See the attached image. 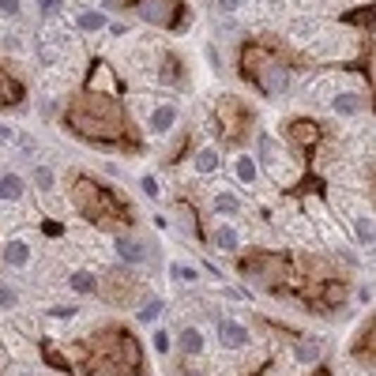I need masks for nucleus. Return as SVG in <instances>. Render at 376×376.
Returning a JSON list of instances; mask_svg holds the SVG:
<instances>
[{"label":"nucleus","instance_id":"nucleus-36","mask_svg":"<svg viewBox=\"0 0 376 376\" xmlns=\"http://www.w3.org/2000/svg\"><path fill=\"white\" fill-rule=\"evenodd\" d=\"M215 4H218V12H223V15L241 12V0H215Z\"/></svg>","mask_w":376,"mask_h":376},{"label":"nucleus","instance_id":"nucleus-7","mask_svg":"<svg viewBox=\"0 0 376 376\" xmlns=\"http://www.w3.org/2000/svg\"><path fill=\"white\" fill-rule=\"evenodd\" d=\"M177 120H181V109L173 102H158V106H151V113H147V132L151 136H170Z\"/></svg>","mask_w":376,"mask_h":376},{"label":"nucleus","instance_id":"nucleus-35","mask_svg":"<svg viewBox=\"0 0 376 376\" xmlns=\"http://www.w3.org/2000/svg\"><path fill=\"white\" fill-rule=\"evenodd\" d=\"M0 12H4V15H19V12H23V4H19V0H0Z\"/></svg>","mask_w":376,"mask_h":376},{"label":"nucleus","instance_id":"nucleus-34","mask_svg":"<svg viewBox=\"0 0 376 376\" xmlns=\"http://www.w3.org/2000/svg\"><path fill=\"white\" fill-rule=\"evenodd\" d=\"M170 346H173L170 335H165V331H154V350H158V353H170Z\"/></svg>","mask_w":376,"mask_h":376},{"label":"nucleus","instance_id":"nucleus-31","mask_svg":"<svg viewBox=\"0 0 376 376\" xmlns=\"http://www.w3.org/2000/svg\"><path fill=\"white\" fill-rule=\"evenodd\" d=\"M361 346H365V353H372V358H376V316L369 320V327H365V339H361Z\"/></svg>","mask_w":376,"mask_h":376},{"label":"nucleus","instance_id":"nucleus-16","mask_svg":"<svg viewBox=\"0 0 376 376\" xmlns=\"http://www.w3.org/2000/svg\"><path fill=\"white\" fill-rule=\"evenodd\" d=\"M346 297H350V286L346 282H324L320 286V301H324V308H339V305H346Z\"/></svg>","mask_w":376,"mask_h":376},{"label":"nucleus","instance_id":"nucleus-3","mask_svg":"<svg viewBox=\"0 0 376 376\" xmlns=\"http://www.w3.org/2000/svg\"><path fill=\"white\" fill-rule=\"evenodd\" d=\"M72 200H75V207L87 215V218H94V223H113V218L120 215V211H128L125 203L117 207V196L109 192V188H102L94 181V177H75V184H72Z\"/></svg>","mask_w":376,"mask_h":376},{"label":"nucleus","instance_id":"nucleus-23","mask_svg":"<svg viewBox=\"0 0 376 376\" xmlns=\"http://www.w3.org/2000/svg\"><path fill=\"white\" fill-rule=\"evenodd\" d=\"M162 308H165V301H162V297H147V301L139 305L136 320H139V324H154V320L162 316Z\"/></svg>","mask_w":376,"mask_h":376},{"label":"nucleus","instance_id":"nucleus-22","mask_svg":"<svg viewBox=\"0 0 376 376\" xmlns=\"http://www.w3.org/2000/svg\"><path fill=\"white\" fill-rule=\"evenodd\" d=\"M68 286H72L75 294H94V290H98V275L87 271V268H80V271L68 275Z\"/></svg>","mask_w":376,"mask_h":376},{"label":"nucleus","instance_id":"nucleus-1","mask_svg":"<svg viewBox=\"0 0 376 376\" xmlns=\"http://www.w3.org/2000/svg\"><path fill=\"white\" fill-rule=\"evenodd\" d=\"M68 128H72L80 139H87V143H102V147H117V143H128V147H136V143L128 139L125 109L113 102V94L87 91L80 102L68 109Z\"/></svg>","mask_w":376,"mask_h":376},{"label":"nucleus","instance_id":"nucleus-32","mask_svg":"<svg viewBox=\"0 0 376 376\" xmlns=\"http://www.w3.org/2000/svg\"><path fill=\"white\" fill-rule=\"evenodd\" d=\"M139 188H143V196H151V200H158V196H162V188H158V181H154V177H143Z\"/></svg>","mask_w":376,"mask_h":376},{"label":"nucleus","instance_id":"nucleus-5","mask_svg":"<svg viewBox=\"0 0 376 376\" xmlns=\"http://www.w3.org/2000/svg\"><path fill=\"white\" fill-rule=\"evenodd\" d=\"M109 369L113 376H139L143 372V350L136 335H128V331H113V353H109Z\"/></svg>","mask_w":376,"mask_h":376},{"label":"nucleus","instance_id":"nucleus-39","mask_svg":"<svg viewBox=\"0 0 376 376\" xmlns=\"http://www.w3.org/2000/svg\"><path fill=\"white\" fill-rule=\"evenodd\" d=\"M0 139H12V128L8 125H0Z\"/></svg>","mask_w":376,"mask_h":376},{"label":"nucleus","instance_id":"nucleus-8","mask_svg":"<svg viewBox=\"0 0 376 376\" xmlns=\"http://www.w3.org/2000/svg\"><path fill=\"white\" fill-rule=\"evenodd\" d=\"M113 252H117L120 263H128V268H143V263L151 260L147 241H139V237H117L113 241Z\"/></svg>","mask_w":376,"mask_h":376},{"label":"nucleus","instance_id":"nucleus-14","mask_svg":"<svg viewBox=\"0 0 376 376\" xmlns=\"http://www.w3.org/2000/svg\"><path fill=\"white\" fill-rule=\"evenodd\" d=\"M4 263L12 271H19V268H27L30 263V241H23V237H12L4 245Z\"/></svg>","mask_w":376,"mask_h":376},{"label":"nucleus","instance_id":"nucleus-27","mask_svg":"<svg viewBox=\"0 0 376 376\" xmlns=\"http://www.w3.org/2000/svg\"><path fill=\"white\" fill-rule=\"evenodd\" d=\"M353 230H358V241H361V245H372V241H376V223H372L369 215L358 218V226H353Z\"/></svg>","mask_w":376,"mask_h":376},{"label":"nucleus","instance_id":"nucleus-18","mask_svg":"<svg viewBox=\"0 0 376 376\" xmlns=\"http://www.w3.org/2000/svg\"><path fill=\"white\" fill-rule=\"evenodd\" d=\"M192 165H196V173H200V177H211V173H218L223 158H218L215 147H200V151H196V158H192Z\"/></svg>","mask_w":376,"mask_h":376},{"label":"nucleus","instance_id":"nucleus-19","mask_svg":"<svg viewBox=\"0 0 376 376\" xmlns=\"http://www.w3.org/2000/svg\"><path fill=\"white\" fill-rule=\"evenodd\" d=\"M75 27L83 30V35H98V30H106V12H98V8H87V12L75 15Z\"/></svg>","mask_w":376,"mask_h":376},{"label":"nucleus","instance_id":"nucleus-21","mask_svg":"<svg viewBox=\"0 0 376 376\" xmlns=\"http://www.w3.org/2000/svg\"><path fill=\"white\" fill-rule=\"evenodd\" d=\"M177 211H181V215H177V223H181V230H184L188 237H196V241H200V237H203V230H200V215H196V207H192V203H181Z\"/></svg>","mask_w":376,"mask_h":376},{"label":"nucleus","instance_id":"nucleus-24","mask_svg":"<svg viewBox=\"0 0 376 376\" xmlns=\"http://www.w3.org/2000/svg\"><path fill=\"white\" fill-rule=\"evenodd\" d=\"M170 279L181 286V282H200V271L192 268V263H181V260H173L170 263Z\"/></svg>","mask_w":376,"mask_h":376},{"label":"nucleus","instance_id":"nucleus-38","mask_svg":"<svg viewBox=\"0 0 376 376\" xmlns=\"http://www.w3.org/2000/svg\"><path fill=\"white\" fill-rule=\"evenodd\" d=\"M369 87H372V91H376V57L369 61Z\"/></svg>","mask_w":376,"mask_h":376},{"label":"nucleus","instance_id":"nucleus-13","mask_svg":"<svg viewBox=\"0 0 376 376\" xmlns=\"http://www.w3.org/2000/svg\"><path fill=\"white\" fill-rule=\"evenodd\" d=\"M211 241H215L218 252H237V249H241V230L230 226V223H218V226L211 230Z\"/></svg>","mask_w":376,"mask_h":376},{"label":"nucleus","instance_id":"nucleus-2","mask_svg":"<svg viewBox=\"0 0 376 376\" xmlns=\"http://www.w3.org/2000/svg\"><path fill=\"white\" fill-rule=\"evenodd\" d=\"M241 75L256 87L260 94H268V98H279L290 91V83H294V72H290V64L279 61L271 49H263L260 42H249L245 49H241Z\"/></svg>","mask_w":376,"mask_h":376},{"label":"nucleus","instance_id":"nucleus-9","mask_svg":"<svg viewBox=\"0 0 376 376\" xmlns=\"http://www.w3.org/2000/svg\"><path fill=\"white\" fill-rule=\"evenodd\" d=\"M327 106H331V113H339V117H358L365 109V94L361 91H335L327 98Z\"/></svg>","mask_w":376,"mask_h":376},{"label":"nucleus","instance_id":"nucleus-37","mask_svg":"<svg viewBox=\"0 0 376 376\" xmlns=\"http://www.w3.org/2000/svg\"><path fill=\"white\" fill-rule=\"evenodd\" d=\"M106 30H109V35H113V38H120V35H125V30H128V27H125V23H109Z\"/></svg>","mask_w":376,"mask_h":376},{"label":"nucleus","instance_id":"nucleus-10","mask_svg":"<svg viewBox=\"0 0 376 376\" xmlns=\"http://www.w3.org/2000/svg\"><path fill=\"white\" fill-rule=\"evenodd\" d=\"M218 342H223L226 350L249 346V327L241 324V320H218Z\"/></svg>","mask_w":376,"mask_h":376},{"label":"nucleus","instance_id":"nucleus-29","mask_svg":"<svg viewBox=\"0 0 376 376\" xmlns=\"http://www.w3.org/2000/svg\"><path fill=\"white\" fill-rule=\"evenodd\" d=\"M256 147H260V162L271 165V158H275V139L268 136V132H260V136H256Z\"/></svg>","mask_w":376,"mask_h":376},{"label":"nucleus","instance_id":"nucleus-15","mask_svg":"<svg viewBox=\"0 0 376 376\" xmlns=\"http://www.w3.org/2000/svg\"><path fill=\"white\" fill-rule=\"evenodd\" d=\"M256 173H260V162L252 158L249 151H237V158H234V177L241 184H256Z\"/></svg>","mask_w":376,"mask_h":376},{"label":"nucleus","instance_id":"nucleus-30","mask_svg":"<svg viewBox=\"0 0 376 376\" xmlns=\"http://www.w3.org/2000/svg\"><path fill=\"white\" fill-rule=\"evenodd\" d=\"M15 305H19L15 286H0V313H8V308H15Z\"/></svg>","mask_w":376,"mask_h":376},{"label":"nucleus","instance_id":"nucleus-28","mask_svg":"<svg viewBox=\"0 0 376 376\" xmlns=\"http://www.w3.org/2000/svg\"><path fill=\"white\" fill-rule=\"evenodd\" d=\"M162 80H165V83H181V80H184V68H181V61H177L173 53L165 57V72H162Z\"/></svg>","mask_w":376,"mask_h":376},{"label":"nucleus","instance_id":"nucleus-17","mask_svg":"<svg viewBox=\"0 0 376 376\" xmlns=\"http://www.w3.org/2000/svg\"><path fill=\"white\" fill-rule=\"evenodd\" d=\"M23 192H27V184H23V177H19V173H0V200H4V203L23 200Z\"/></svg>","mask_w":376,"mask_h":376},{"label":"nucleus","instance_id":"nucleus-12","mask_svg":"<svg viewBox=\"0 0 376 376\" xmlns=\"http://www.w3.org/2000/svg\"><path fill=\"white\" fill-rule=\"evenodd\" d=\"M203 346H207V342H203L200 327H181V331H177V350H181L184 358H200Z\"/></svg>","mask_w":376,"mask_h":376},{"label":"nucleus","instance_id":"nucleus-25","mask_svg":"<svg viewBox=\"0 0 376 376\" xmlns=\"http://www.w3.org/2000/svg\"><path fill=\"white\" fill-rule=\"evenodd\" d=\"M30 181H35V188H42V192H49L53 181H57V173H53V165H35V173H30Z\"/></svg>","mask_w":376,"mask_h":376},{"label":"nucleus","instance_id":"nucleus-33","mask_svg":"<svg viewBox=\"0 0 376 376\" xmlns=\"http://www.w3.org/2000/svg\"><path fill=\"white\" fill-rule=\"evenodd\" d=\"M38 8H42V15H57L64 8V0H38Z\"/></svg>","mask_w":376,"mask_h":376},{"label":"nucleus","instance_id":"nucleus-41","mask_svg":"<svg viewBox=\"0 0 376 376\" xmlns=\"http://www.w3.org/2000/svg\"><path fill=\"white\" fill-rule=\"evenodd\" d=\"M15 376H30V372H27V369H23V372H15Z\"/></svg>","mask_w":376,"mask_h":376},{"label":"nucleus","instance_id":"nucleus-4","mask_svg":"<svg viewBox=\"0 0 376 376\" xmlns=\"http://www.w3.org/2000/svg\"><path fill=\"white\" fill-rule=\"evenodd\" d=\"M132 12L147 27H158V30H177L184 23L181 0H132Z\"/></svg>","mask_w":376,"mask_h":376},{"label":"nucleus","instance_id":"nucleus-6","mask_svg":"<svg viewBox=\"0 0 376 376\" xmlns=\"http://www.w3.org/2000/svg\"><path fill=\"white\" fill-rule=\"evenodd\" d=\"M286 139H290L294 151H316L320 143H324V128H320V120H313V117H294L290 125H286Z\"/></svg>","mask_w":376,"mask_h":376},{"label":"nucleus","instance_id":"nucleus-26","mask_svg":"<svg viewBox=\"0 0 376 376\" xmlns=\"http://www.w3.org/2000/svg\"><path fill=\"white\" fill-rule=\"evenodd\" d=\"M294 358L301 361V365H313V361H320V346H316V342H297Z\"/></svg>","mask_w":376,"mask_h":376},{"label":"nucleus","instance_id":"nucleus-40","mask_svg":"<svg viewBox=\"0 0 376 376\" xmlns=\"http://www.w3.org/2000/svg\"><path fill=\"white\" fill-rule=\"evenodd\" d=\"M181 376H200V372H192V369H184V372H181Z\"/></svg>","mask_w":376,"mask_h":376},{"label":"nucleus","instance_id":"nucleus-20","mask_svg":"<svg viewBox=\"0 0 376 376\" xmlns=\"http://www.w3.org/2000/svg\"><path fill=\"white\" fill-rule=\"evenodd\" d=\"M211 211L223 215V218H234V215L245 211V207H241V196H234V192H218L215 200H211Z\"/></svg>","mask_w":376,"mask_h":376},{"label":"nucleus","instance_id":"nucleus-11","mask_svg":"<svg viewBox=\"0 0 376 376\" xmlns=\"http://www.w3.org/2000/svg\"><path fill=\"white\" fill-rule=\"evenodd\" d=\"M87 91H98V94H117V91H120L117 75H113V68H109L106 61H98V64H94L91 80H87Z\"/></svg>","mask_w":376,"mask_h":376}]
</instances>
